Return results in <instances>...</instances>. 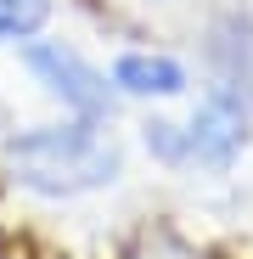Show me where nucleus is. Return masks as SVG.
I'll return each instance as SVG.
<instances>
[{"mask_svg":"<svg viewBox=\"0 0 253 259\" xmlns=\"http://www.w3.org/2000/svg\"><path fill=\"white\" fill-rule=\"evenodd\" d=\"M113 259H208V253L186 231H175L169 220H146V226H135L130 237L113 248Z\"/></svg>","mask_w":253,"mask_h":259,"instance_id":"obj_8","label":"nucleus"},{"mask_svg":"<svg viewBox=\"0 0 253 259\" xmlns=\"http://www.w3.org/2000/svg\"><path fill=\"white\" fill-rule=\"evenodd\" d=\"M113 6V17H124L130 28L152 34V39H175V34H203L208 23V0H102V12Z\"/></svg>","mask_w":253,"mask_h":259,"instance_id":"obj_6","label":"nucleus"},{"mask_svg":"<svg viewBox=\"0 0 253 259\" xmlns=\"http://www.w3.org/2000/svg\"><path fill=\"white\" fill-rule=\"evenodd\" d=\"M57 23V0H0V46H28Z\"/></svg>","mask_w":253,"mask_h":259,"instance_id":"obj_9","label":"nucleus"},{"mask_svg":"<svg viewBox=\"0 0 253 259\" xmlns=\"http://www.w3.org/2000/svg\"><path fill=\"white\" fill-rule=\"evenodd\" d=\"M180 124H186L191 169H203V175H231L242 152L253 147V102L225 79H208Z\"/></svg>","mask_w":253,"mask_h":259,"instance_id":"obj_3","label":"nucleus"},{"mask_svg":"<svg viewBox=\"0 0 253 259\" xmlns=\"http://www.w3.org/2000/svg\"><path fill=\"white\" fill-rule=\"evenodd\" d=\"M203 62H208V79H225L253 102V6H214L203 23Z\"/></svg>","mask_w":253,"mask_h":259,"instance_id":"obj_5","label":"nucleus"},{"mask_svg":"<svg viewBox=\"0 0 253 259\" xmlns=\"http://www.w3.org/2000/svg\"><path fill=\"white\" fill-rule=\"evenodd\" d=\"M0 259H45V253H39L17 226H6V220H0Z\"/></svg>","mask_w":253,"mask_h":259,"instance_id":"obj_10","label":"nucleus"},{"mask_svg":"<svg viewBox=\"0 0 253 259\" xmlns=\"http://www.w3.org/2000/svg\"><path fill=\"white\" fill-rule=\"evenodd\" d=\"M135 141H141V152H146L158 169H169V175L191 169V152H186V124H180V118H169V113L146 107V118L135 124Z\"/></svg>","mask_w":253,"mask_h":259,"instance_id":"obj_7","label":"nucleus"},{"mask_svg":"<svg viewBox=\"0 0 253 259\" xmlns=\"http://www.w3.org/2000/svg\"><path fill=\"white\" fill-rule=\"evenodd\" d=\"M107 84L118 91V102L169 107V102H186L191 96V68L169 46H124L107 62Z\"/></svg>","mask_w":253,"mask_h":259,"instance_id":"obj_4","label":"nucleus"},{"mask_svg":"<svg viewBox=\"0 0 253 259\" xmlns=\"http://www.w3.org/2000/svg\"><path fill=\"white\" fill-rule=\"evenodd\" d=\"M130 169V147L118 141L113 124L90 118H45V124H12L0 136V175L12 192L39 203H79L113 192Z\"/></svg>","mask_w":253,"mask_h":259,"instance_id":"obj_1","label":"nucleus"},{"mask_svg":"<svg viewBox=\"0 0 253 259\" xmlns=\"http://www.w3.org/2000/svg\"><path fill=\"white\" fill-rule=\"evenodd\" d=\"M17 57H23L28 79L39 84V96H45L62 118L118 124L124 102H118V91L107 84V68H96L90 57L73 46V39H62V34H39V39H28Z\"/></svg>","mask_w":253,"mask_h":259,"instance_id":"obj_2","label":"nucleus"}]
</instances>
